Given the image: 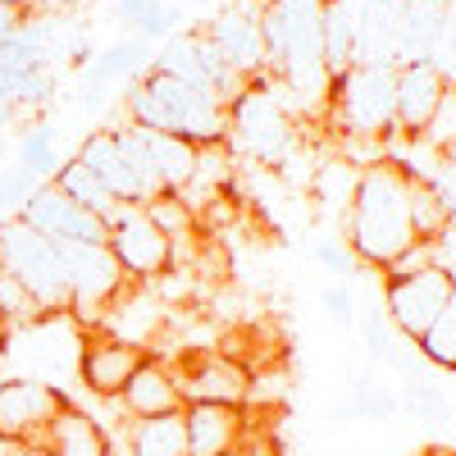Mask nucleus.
Segmentation results:
<instances>
[{"label":"nucleus","mask_w":456,"mask_h":456,"mask_svg":"<svg viewBox=\"0 0 456 456\" xmlns=\"http://www.w3.org/2000/svg\"><path fill=\"white\" fill-rule=\"evenodd\" d=\"M420 347V356L438 370H456V283H452V297H447V306L438 311V320L429 324V333L415 342Z\"/></svg>","instance_id":"31"},{"label":"nucleus","mask_w":456,"mask_h":456,"mask_svg":"<svg viewBox=\"0 0 456 456\" xmlns=\"http://www.w3.org/2000/svg\"><path fill=\"white\" fill-rule=\"evenodd\" d=\"M356 178H361V169H356V165H347V160L320 165V174H315V192H320V201H324V206L347 210V206H352V192H356Z\"/></svg>","instance_id":"32"},{"label":"nucleus","mask_w":456,"mask_h":456,"mask_svg":"<svg viewBox=\"0 0 456 456\" xmlns=\"http://www.w3.org/2000/svg\"><path fill=\"white\" fill-rule=\"evenodd\" d=\"M37 447H46L51 456H110V434L101 429V420H92L87 411L64 402Z\"/></svg>","instance_id":"17"},{"label":"nucleus","mask_w":456,"mask_h":456,"mask_svg":"<svg viewBox=\"0 0 456 456\" xmlns=\"http://www.w3.org/2000/svg\"><path fill=\"white\" fill-rule=\"evenodd\" d=\"M352 411V420H393V415L402 411L397 402V388L393 384H379V379L365 370L361 379H352V393L342 397Z\"/></svg>","instance_id":"28"},{"label":"nucleus","mask_w":456,"mask_h":456,"mask_svg":"<svg viewBox=\"0 0 456 456\" xmlns=\"http://www.w3.org/2000/svg\"><path fill=\"white\" fill-rule=\"evenodd\" d=\"M415 242L420 238L411 228V169L397 160L365 165L347 206V247L374 270H393Z\"/></svg>","instance_id":"1"},{"label":"nucleus","mask_w":456,"mask_h":456,"mask_svg":"<svg viewBox=\"0 0 456 456\" xmlns=\"http://www.w3.org/2000/svg\"><path fill=\"white\" fill-rule=\"evenodd\" d=\"M156 5V0H114V14H119V23H128V28H137V19Z\"/></svg>","instance_id":"39"},{"label":"nucleus","mask_w":456,"mask_h":456,"mask_svg":"<svg viewBox=\"0 0 456 456\" xmlns=\"http://www.w3.org/2000/svg\"><path fill=\"white\" fill-rule=\"evenodd\" d=\"M260 10L265 0H233L228 10H219L201 32L219 46V55L228 60V69L242 78H260L265 73V37H260Z\"/></svg>","instance_id":"12"},{"label":"nucleus","mask_w":456,"mask_h":456,"mask_svg":"<svg viewBox=\"0 0 456 456\" xmlns=\"http://www.w3.org/2000/svg\"><path fill=\"white\" fill-rule=\"evenodd\" d=\"M0 270L10 279H19L46 315L69 311V274H64L60 242L42 238L19 215L0 224Z\"/></svg>","instance_id":"4"},{"label":"nucleus","mask_w":456,"mask_h":456,"mask_svg":"<svg viewBox=\"0 0 456 456\" xmlns=\"http://www.w3.org/2000/svg\"><path fill=\"white\" fill-rule=\"evenodd\" d=\"M51 183L60 187L64 197H73L78 206H87V210H92V215H101V219H105L114 206H119V197H114L110 187H105V183H101V178H96V174H92V169H87L78 156L64 160V165H60V174H55Z\"/></svg>","instance_id":"24"},{"label":"nucleus","mask_w":456,"mask_h":456,"mask_svg":"<svg viewBox=\"0 0 456 456\" xmlns=\"http://www.w3.org/2000/svg\"><path fill=\"white\" fill-rule=\"evenodd\" d=\"M397 402H402V411L411 415V420H420V425H438L443 429L452 420V402H447V393L434 384V379H402Z\"/></svg>","instance_id":"27"},{"label":"nucleus","mask_w":456,"mask_h":456,"mask_svg":"<svg viewBox=\"0 0 456 456\" xmlns=\"http://www.w3.org/2000/svg\"><path fill=\"white\" fill-rule=\"evenodd\" d=\"M69 397L32 374L0 379V447H37Z\"/></svg>","instance_id":"9"},{"label":"nucleus","mask_w":456,"mask_h":456,"mask_svg":"<svg viewBox=\"0 0 456 456\" xmlns=\"http://www.w3.org/2000/svg\"><path fill=\"white\" fill-rule=\"evenodd\" d=\"M183 406L187 402H224V406H247L251 402V370L233 361L228 352H192L174 365Z\"/></svg>","instance_id":"10"},{"label":"nucleus","mask_w":456,"mask_h":456,"mask_svg":"<svg viewBox=\"0 0 456 456\" xmlns=\"http://www.w3.org/2000/svg\"><path fill=\"white\" fill-rule=\"evenodd\" d=\"M242 156L265 160V165H283L292 151V119L283 114V96L274 87H265L251 78L233 101H228V137Z\"/></svg>","instance_id":"5"},{"label":"nucleus","mask_w":456,"mask_h":456,"mask_svg":"<svg viewBox=\"0 0 456 456\" xmlns=\"http://www.w3.org/2000/svg\"><path fill=\"white\" fill-rule=\"evenodd\" d=\"M151 42H142V37H124V42H114L105 55L87 60L83 69V87L87 92H105L110 83H137V73L151 69Z\"/></svg>","instance_id":"20"},{"label":"nucleus","mask_w":456,"mask_h":456,"mask_svg":"<svg viewBox=\"0 0 456 456\" xmlns=\"http://www.w3.org/2000/svg\"><path fill=\"white\" fill-rule=\"evenodd\" d=\"M14 119H19V110H14L5 96H0V133H5V128H14Z\"/></svg>","instance_id":"43"},{"label":"nucleus","mask_w":456,"mask_h":456,"mask_svg":"<svg viewBox=\"0 0 456 456\" xmlns=\"http://www.w3.org/2000/svg\"><path fill=\"white\" fill-rule=\"evenodd\" d=\"M420 142H425V146H434L438 156H447V151L456 146V83H447V87H443L438 110L429 114V124H425Z\"/></svg>","instance_id":"33"},{"label":"nucleus","mask_w":456,"mask_h":456,"mask_svg":"<svg viewBox=\"0 0 456 456\" xmlns=\"http://www.w3.org/2000/svg\"><path fill=\"white\" fill-rule=\"evenodd\" d=\"M60 165H64V156H60L55 128H51V124H32V128L19 137V169H28L32 178L51 183V178L60 174Z\"/></svg>","instance_id":"26"},{"label":"nucleus","mask_w":456,"mask_h":456,"mask_svg":"<svg viewBox=\"0 0 456 456\" xmlns=\"http://www.w3.org/2000/svg\"><path fill=\"white\" fill-rule=\"evenodd\" d=\"M397 110V64H347L329 83L333 128L347 137H384L393 133Z\"/></svg>","instance_id":"3"},{"label":"nucleus","mask_w":456,"mask_h":456,"mask_svg":"<svg viewBox=\"0 0 456 456\" xmlns=\"http://www.w3.org/2000/svg\"><path fill=\"white\" fill-rule=\"evenodd\" d=\"M128 456H187V429L183 411L151 415V420H128Z\"/></svg>","instance_id":"23"},{"label":"nucleus","mask_w":456,"mask_h":456,"mask_svg":"<svg viewBox=\"0 0 456 456\" xmlns=\"http://www.w3.org/2000/svg\"><path fill=\"white\" fill-rule=\"evenodd\" d=\"M146 347H133V342H119L110 333H83V352H78V379L83 388L101 402H114L124 393V384L133 379V370L146 361Z\"/></svg>","instance_id":"13"},{"label":"nucleus","mask_w":456,"mask_h":456,"mask_svg":"<svg viewBox=\"0 0 456 456\" xmlns=\"http://www.w3.org/2000/svg\"><path fill=\"white\" fill-rule=\"evenodd\" d=\"M356 23H361V0H324L320 10L324 69L342 73L347 64H356Z\"/></svg>","instance_id":"21"},{"label":"nucleus","mask_w":456,"mask_h":456,"mask_svg":"<svg viewBox=\"0 0 456 456\" xmlns=\"http://www.w3.org/2000/svg\"><path fill=\"white\" fill-rule=\"evenodd\" d=\"M224 456H260V452H256V443H251V434H247V438H242L233 452H224Z\"/></svg>","instance_id":"44"},{"label":"nucleus","mask_w":456,"mask_h":456,"mask_svg":"<svg viewBox=\"0 0 456 456\" xmlns=\"http://www.w3.org/2000/svg\"><path fill=\"white\" fill-rule=\"evenodd\" d=\"M83 0H28V14H69V10H78Z\"/></svg>","instance_id":"41"},{"label":"nucleus","mask_w":456,"mask_h":456,"mask_svg":"<svg viewBox=\"0 0 456 456\" xmlns=\"http://www.w3.org/2000/svg\"><path fill=\"white\" fill-rule=\"evenodd\" d=\"M320 306H324V315H329V324H333L338 333H356V297H352V288H347V283L324 288Z\"/></svg>","instance_id":"35"},{"label":"nucleus","mask_w":456,"mask_h":456,"mask_svg":"<svg viewBox=\"0 0 456 456\" xmlns=\"http://www.w3.org/2000/svg\"><path fill=\"white\" fill-rule=\"evenodd\" d=\"M434 187H438V197L447 201V210H452V224H456V169H447V165H443V174L434 178Z\"/></svg>","instance_id":"40"},{"label":"nucleus","mask_w":456,"mask_h":456,"mask_svg":"<svg viewBox=\"0 0 456 456\" xmlns=\"http://www.w3.org/2000/svg\"><path fill=\"white\" fill-rule=\"evenodd\" d=\"M420 456H456V452H443V447H429V452H420Z\"/></svg>","instance_id":"47"},{"label":"nucleus","mask_w":456,"mask_h":456,"mask_svg":"<svg viewBox=\"0 0 456 456\" xmlns=\"http://www.w3.org/2000/svg\"><path fill=\"white\" fill-rule=\"evenodd\" d=\"M456 274L447 265H425V270H411V274H393L384 283V311L393 320V329L406 342H420L429 333V324L438 320V311L447 306Z\"/></svg>","instance_id":"8"},{"label":"nucleus","mask_w":456,"mask_h":456,"mask_svg":"<svg viewBox=\"0 0 456 456\" xmlns=\"http://www.w3.org/2000/svg\"><path fill=\"white\" fill-rule=\"evenodd\" d=\"M78 160L110 187L119 201H133V206H142V187H137V178H133V169H128V160H124V151H119V137H114V128H101V133H92L83 146H78Z\"/></svg>","instance_id":"18"},{"label":"nucleus","mask_w":456,"mask_h":456,"mask_svg":"<svg viewBox=\"0 0 456 456\" xmlns=\"http://www.w3.org/2000/svg\"><path fill=\"white\" fill-rule=\"evenodd\" d=\"M105 228H110L105 247L114 251V260L124 265V274H128L133 283H156V279L169 274V265H174V242L146 219L142 206L119 201V206L105 215Z\"/></svg>","instance_id":"7"},{"label":"nucleus","mask_w":456,"mask_h":456,"mask_svg":"<svg viewBox=\"0 0 456 456\" xmlns=\"http://www.w3.org/2000/svg\"><path fill=\"white\" fill-rule=\"evenodd\" d=\"M37 187H42V178H32V174L19 169V165H5V169H0V210H14V215H19Z\"/></svg>","instance_id":"34"},{"label":"nucleus","mask_w":456,"mask_h":456,"mask_svg":"<svg viewBox=\"0 0 456 456\" xmlns=\"http://www.w3.org/2000/svg\"><path fill=\"white\" fill-rule=\"evenodd\" d=\"M447 87V73L438 69V60H411L397 64V110H393V128L406 137H420L429 114L438 110V96Z\"/></svg>","instance_id":"15"},{"label":"nucleus","mask_w":456,"mask_h":456,"mask_svg":"<svg viewBox=\"0 0 456 456\" xmlns=\"http://www.w3.org/2000/svg\"><path fill=\"white\" fill-rule=\"evenodd\" d=\"M411 228H415L420 242H443L447 228H452V210L438 197V187L425 183V178H415V174H411Z\"/></svg>","instance_id":"25"},{"label":"nucleus","mask_w":456,"mask_h":456,"mask_svg":"<svg viewBox=\"0 0 456 456\" xmlns=\"http://www.w3.org/2000/svg\"><path fill=\"white\" fill-rule=\"evenodd\" d=\"M142 137H146V151H151V165H156L160 187L165 192H183L197 174V151L201 146H192L187 137H174V133H146V128H142Z\"/></svg>","instance_id":"22"},{"label":"nucleus","mask_w":456,"mask_h":456,"mask_svg":"<svg viewBox=\"0 0 456 456\" xmlns=\"http://www.w3.org/2000/svg\"><path fill=\"white\" fill-rule=\"evenodd\" d=\"M19 219L28 228H37L42 238L51 242H105L110 228L101 215H92L87 206H78L73 197H64L55 183H42L37 192L28 197V206L19 210Z\"/></svg>","instance_id":"11"},{"label":"nucleus","mask_w":456,"mask_h":456,"mask_svg":"<svg viewBox=\"0 0 456 456\" xmlns=\"http://www.w3.org/2000/svg\"><path fill=\"white\" fill-rule=\"evenodd\" d=\"M183 429H187V456H224L251 434L247 406H224V402H187Z\"/></svg>","instance_id":"14"},{"label":"nucleus","mask_w":456,"mask_h":456,"mask_svg":"<svg viewBox=\"0 0 456 456\" xmlns=\"http://www.w3.org/2000/svg\"><path fill=\"white\" fill-rule=\"evenodd\" d=\"M5 5H28V0H5Z\"/></svg>","instance_id":"49"},{"label":"nucleus","mask_w":456,"mask_h":456,"mask_svg":"<svg viewBox=\"0 0 456 456\" xmlns=\"http://www.w3.org/2000/svg\"><path fill=\"white\" fill-rule=\"evenodd\" d=\"M443 0H406L402 10V28H397V64L411 60H434L438 37H443Z\"/></svg>","instance_id":"19"},{"label":"nucleus","mask_w":456,"mask_h":456,"mask_svg":"<svg viewBox=\"0 0 456 456\" xmlns=\"http://www.w3.org/2000/svg\"><path fill=\"white\" fill-rule=\"evenodd\" d=\"M128 114L133 128L146 133H174L192 146H224L228 137V105L201 87H187L160 69H146L142 83L128 92Z\"/></svg>","instance_id":"2"},{"label":"nucleus","mask_w":456,"mask_h":456,"mask_svg":"<svg viewBox=\"0 0 456 456\" xmlns=\"http://www.w3.org/2000/svg\"><path fill=\"white\" fill-rule=\"evenodd\" d=\"M60 256L69 274V311L78 324H96L101 311L133 283L105 242H60Z\"/></svg>","instance_id":"6"},{"label":"nucleus","mask_w":456,"mask_h":456,"mask_svg":"<svg viewBox=\"0 0 456 456\" xmlns=\"http://www.w3.org/2000/svg\"><path fill=\"white\" fill-rule=\"evenodd\" d=\"M23 19H28V10H23V5H5V0H0V37L19 32V28H23Z\"/></svg>","instance_id":"42"},{"label":"nucleus","mask_w":456,"mask_h":456,"mask_svg":"<svg viewBox=\"0 0 456 456\" xmlns=\"http://www.w3.org/2000/svg\"><path fill=\"white\" fill-rule=\"evenodd\" d=\"M178 10L174 5H165V0H156L142 19H137V28H133V37H142V42H169L174 37V28H178Z\"/></svg>","instance_id":"36"},{"label":"nucleus","mask_w":456,"mask_h":456,"mask_svg":"<svg viewBox=\"0 0 456 456\" xmlns=\"http://www.w3.org/2000/svg\"><path fill=\"white\" fill-rule=\"evenodd\" d=\"M142 210H146V219L156 224L174 247H178V242H197V233H201V224H197L192 206H187L178 192H160V197H151Z\"/></svg>","instance_id":"29"},{"label":"nucleus","mask_w":456,"mask_h":456,"mask_svg":"<svg viewBox=\"0 0 456 456\" xmlns=\"http://www.w3.org/2000/svg\"><path fill=\"white\" fill-rule=\"evenodd\" d=\"M124 406L128 420H151V415H174L183 411V393H178V379H174V365L156 361V356H146L133 379L124 384V393L114 397Z\"/></svg>","instance_id":"16"},{"label":"nucleus","mask_w":456,"mask_h":456,"mask_svg":"<svg viewBox=\"0 0 456 456\" xmlns=\"http://www.w3.org/2000/svg\"><path fill=\"white\" fill-rule=\"evenodd\" d=\"M14 456H51L46 447H14Z\"/></svg>","instance_id":"45"},{"label":"nucleus","mask_w":456,"mask_h":456,"mask_svg":"<svg viewBox=\"0 0 456 456\" xmlns=\"http://www.w3.org/2000/svg\"><path fill=\"white\" fill-rule=\"evenodd\" d=\"M356 333H361V347L370 352L374 365H393V356H397V329H393V320L384 311V297L370 301L365 311H356Z\"/></svg>","instance_id":"30"},{"label":"nucleus","mask_w":456,"mask_h":456,"mask_svg":"<svg viewBox=\"0 0 456 456\" xmlns=\"http://www.w3.org/2000/svg\"><path fill=\"white\" fill-rule=\"evenodd\" d=\"M443 165H447V169H456V146H452L447 156H443Z\"/></svg>","instance_id":"46"},{"label":"nucleus","mask_w":456,"mask_h":456,"mask_svg":"<svg viewBox=\"0 0 456 456\" xmlns=\"http://www.w3.org/2000/svg\"><path fill=\"white\" fill-rule=\"evenodd\" d=\"M447 83H456V64H452V69H447Z\"/></svg>","instance_id":"48"},{"label":"nucleus","mask_w":456,"mask_h":456,"mask_svg":"<svg viewBox=\"0 0 456 456\" xmlns=\"http://www.w3.org/2000/svg\"><path fill=\"white\" fill-rule=\"evenodd\" d=\"M311 256L324 265L329 274H338V279H347V274L356 270V251L347 247V238H320V242L311 247Z\"/></svg>","instance_id":"37"},{"label":"nucleus","mask_w":456,"mask_h":456,"mask_svg":"<svg viewBox=\"0 0 456 456\" xmlns=\"http://www.w3.org/2000/svg\"><path fill=\"white\" fill-rule=\"evenodd\" d=\"M434 55H447L452 64H456V5H447V14H443V37H438V51ZM447 64V69H452ZM443 69V73H447Z\"/></svg>","instance_id":"38"}]
</instances>
